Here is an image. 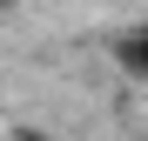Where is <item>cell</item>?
<instances>
[{
    "instance_id": "cell-1",
    "label": "cell",
    "mask_w": 148,
    "mask_h": 141,
    "mask_svg": "<svg viewBox=\"0 0 148 141\" xmlns=\"http://www.w3.org/2000/svg\"><path fill=\"white\" fill-rule=\"evenodd\" d=\"M121 67H128L135 81H148V27H135L128 40H121Z\"/></svg>"
}]
</instances>
